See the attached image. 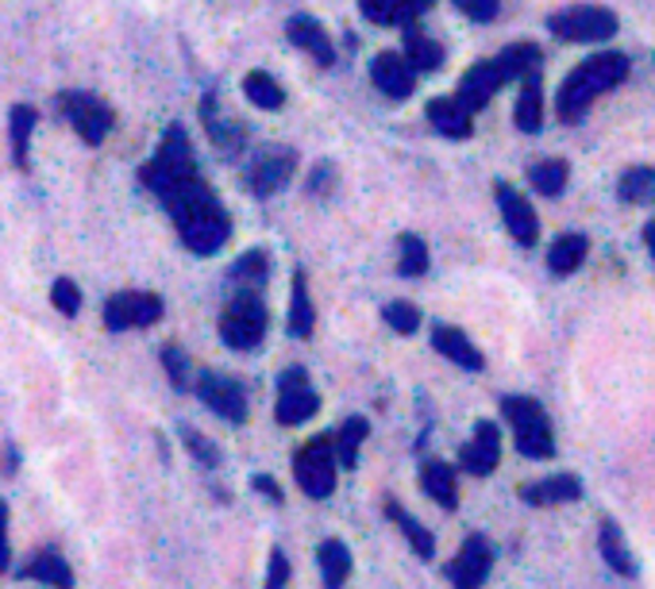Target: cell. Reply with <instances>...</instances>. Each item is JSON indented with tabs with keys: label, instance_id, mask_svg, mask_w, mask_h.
Listing matches in <instances>:
<instances>
[{
	"label": "cell",
	"instance_id": "bcb514c9",
	"mask_svg": "<svg viewBox=\"0 0 655 589\" xmlns=\"http://www.w3.org/2000/svg\"><path fill=\"white\" fill-rule=\"evenodd\" d=\"M9 566V505H0V574Z\"/></svg>",
	"mask_w": 655,
	"mask_h": 589
},
{
	"label": "cell",
	"instance_id": "ac0fdd59",
	"mask_svg": "<svg viewBox=\"0 0 655 589\" xmlns=\"http://www.w3.org/2000/svg\"><path fill=\"white\" fill-rule=\"evenodd\" d=\"M293 162H297V158H293V150H267V155L251 166L247 181H251V189L259 196H270V193H278L285 181H290Z\"/></svg>",
	"mask_w": 655,
	"mask_h": 589
},
{
	"label": "cell",
	"instance_id": "d590c367",
	"mask_svg": "<svg viewBox=\"0 0 655 589\" xmlns=\"http://www.w3.org/2000/svg\"><path fill=\"white\" fill-rule=\"evenodd\" d=\"M12 158H16L20 170H27V147H32V135H35V109L32 104H16L12 109Z\"/></svg>",
	"mask_w": 655,
	"mask_h": 589
},
{
	"label": "cell",
	"instance_id": "8fae6325",
	"mask_svg": "<svg viewBox=\"0 0 655 589\" xmlns=\"http://www.w3.org/2000/svg\"><path fill=\"white\" fill-rule=\"evenodd\" d=\"M494 193H498V208H501V220H506L509 236L517 239V243L532 247L540 236V220H537V208L529 205V196L517 193L509 181H498L494 185Z\"/></svg>",
	"mask_w": 655,
	"mask_h": 589
},
{
	"label": "cell",
	"instance_id": "52a82bcc",
	"mask_svg": "<svg viewBox=\"0 0 655 589\" xmlns=\"http://www.w3.org/2000/svg\"><path fill=\"white\" fill-rule=\"evenodd\" d=\"M293 474H297V486L308 497H328L336 489V451L328 435H316L293 458Z\"/></svg>",
	"mask_w": 655,
	"mask_h": 589
},
{
	"label": "cell",
	"instance_id": "c3c4849f",
	"mask_svg": "<svg viewBox=\"0 0 655 589\" xmlns=\"http://www.w3.org/2000/svg\"><path fill=\"white\" fill-rule=\"evenodd\" d=\"M644 243H647V251H652V262H655V220L644 224Z\"/></svg>",
	"mask_w": 655,
	"mask_h": 589
},
{
	"label": "cell",
	"instance_id": "6da1fadb",
	"mask_svg": "<svg viewBox=\"0 0 655 589\" xmlns=\"http://www.w3.org/2000/svg\"><path fill=\"white\" fill-rule=\"evenodd\" d=\"M162 205L170 208V216H174L178 224V236H182V243L190 247L193 254H213L224 247V239H228V213H224L221 201L213 196V189L201 178L174 189Z\"/></svg>",
	"mask_w": 655,
	"mask_h": 589
},
{
	"label": "cell",
	"instance_id": "f6af8a7d",
	"mask_svg": "<svg viewBox=\"0 0 655 589\" xmlns=\"http://www.w3.org/2000/svg\"><path fill=\"white\" fill-rule=\"evenodd\" d=\"M185 443H190V451H193V455H197L205 466H213V463H216V451L208 448L205 435H197V432H190V428H185Z\"/></svg>",
	"mask_w": 655,
	"mask_h": 589
},
{
	"label": "cell",
	"instance_id": "9c48e42d",
	"mask_svg": "<svg viewBox=\"0 0 655 589\" xmlns=\"http://www.w3.org/2000/svg\"><path fill=\"white\" fill-rule=\"evenodd\" d=\"M320 409V397H316V389L308 385V374L301 366L285 370L282 377H278V405H274V417L278 424H305L313 412Z\"/></svg>",
	"mask_w": 655,
	"mask_h": 589
},
{
	"label": "cell",
	"instance_id": "f1b7e54d",
	"mask_svg": "<svg viewBox=\"0 0 655 589\" xmlns=\"http://www.w3.org/2000/svg\"><path fill=\"white\" fill-rule=\"evenodd\" d=\"M405 63L417 73H428L443 63V47L428 39V35H420L417 27H405Z\"/></svg>",
	"mask_w": 655,
	"mask_h": 589
},
{
	"label": "cell",
	"instance_id": "b9f144b4",
	"mask_svg": "<svg viewBox=\"0 0 655 589\" xmlns=\"http://www.w3.org/2000/svg\"><path fill=\"white\" fill-rule=\"evenodd\" d=\"M463 16H471V20H478V24H489V20L498 16V9H501V0H451Z\"/></svg>",
	"mask_w": 655,
	"mask_h": 589
},
{
	"label": "cell",
	"instance_id": "5b68a950",
	"mask_svg": "<svg viewBox=\"0 0 655 589\" xmlns=\"http://www.w3.org/2000/svg\"><path fill=\"white\" fill-rule=\"evenodd\" d=\"M547 32L563 43H601L617 35V16L601 4H575L547 16Z\"/></svg>",
	"mask_w": 655,
	"mask_h": 589
},
{
	"label": "cell",
	"instance_id": "5bb4252c",
	"mask_svg": "<svg viewBox=\"0 0 655 589\" xmlns=\"http://www.w3.org/2000/svg\"><path fill=\"white\" fill-rule=\"evenodd\" d=\"M197 393H201V401H205L213 412H221L224 420H231V424H239V420H244L247 397H244V385H239V382H231V377L205 374L197 382Z\"/></svg>",
	"mask_w": 655,
	"mask_h": 589
},
{
	"label": "cell",
	"instance_id": "7402d4cb",
	"mask_svg": "<svg viewBox=\"0 0 655 589\" xmlns=\"http://www.w3.org/2000/svg\"><path fill=\"white\" fill-rule=\"evenodd\" d=\"M524 86H521V97H517V127L521 132H540V124H544V89H540V70L524 73Z\"/></svg>",
	"mask_w": 655,
	"mask_h": 589
},
{
	"label": "cell",
	"instance_id": "4fadbf2b",
	"mask_svg": "<svg viewBox=\"0 0 655 589\" xmlns=\"http://www.w3.org/2000/svg\"><path fill=\"white\" fill-rule=\"evenodd\" d=\"M459 463H463V471L474 474V478H486V474L498 471V463H501V432H498V424L482 420V424L474 428L471 443L463 448V455H459Z\"/></svg>",
	"mask_w": 655,
	"mask_h": 589
},
{
	"label": "cell",
	"instance_id": "7dc6e473",
	"mask_svg": "<svg viewBox=\"0 0 655 589\" xmlns=\"http://www.w3.org/2000/svg\"><path fill=\"white\" fill-rule=\"evenodd\" d=\"M259 489H262V494H270V497H274V501H282V489H278L270 478H259Z\"/></svg>",
	"mask_w": 655,
	"mask_h": 589
},
{
	"label": "cell",
	"instance_id": "3957f363",
	"mask_svg": "<svg viewBox=\"0 0 655 589\" xmlns=\"http://www.w3.org/2000/svg\"><path fill=\"white\" fill-rule=\"evenodd\" d=\"M193 178H201V173H197V155H193L190 135H185L178 124L167 127V135H162V143H158V150H155V158L143 162L139 181L158 196V201H167L174 189H182L185 181H193Z\"/></svg>",
	"mask_w": 655,
	"mask_h": 589
},
{
	"label": "cell",
	"instance_id": "83f0119b",
	"mask_svg": "<svg viewBox=\"0 0 655 589\" xmlns=\"http://www.w3.org/2000/svg\"><path fill=\"white\" fill-rule=\"evenodd\" d=\"M320 574H324V589H340L351 574V551L340 540H324L320 543Z\"/></svg>",
	"mask_w": 655,
	"mask_h": 589
},
{
	"label": "cell",
	"instance_id": "ffe728a7",
	"mask_svg": "<svg viewBox=\"0 0 655 589\" xmlns=\"http://www.w3.org/2000/svg\"><path fill=\"white\" fill-rule=\"evenodd\" d=\"M428 124L440 135H448V139H466V135L474 132L471 112H466L455 97H436V101H428Z\"/></svg>",
	"mask_w": 655,
	"mask_h": 589
},
{
	"label": "cell",
	"instance_id": "ba28073f",
	"mask_svg": "<svg viewBox=\"0 0 655 589\" xmlns=\"http://www.w3.org/2000/svg\"><path fill=\"white\" fill-rule=\"evenodd\" d=\"M58 104H63V116L70 120L74 132H78L89 147L104 143V135H109L112 124H116L112 109L104 101H97L93 93H63V97H58Z\"/></svg>",
	"mask_w": 655,
	"mask_h": 589
},
{
	"label": "cell",
	"instance_id": "e0dca14e",
	"mask_svg": "<svg viewBox=\"0 0 655 589\" xmlns=\"http://www.w3.org/2000/svg\"><path fill=\"white\" fill-rule=\"evenodd\" d=\"M285 35H290V43H297L305 55H313L316 66H336L332 39H328V32H324L313 16H293L290 24H285Z\"/></svg>",
	"mask_w": 655,
	"mask_h": 589
},
{
	"label": "cell",
	"instance_id": "603a6c76",
	"mask_svg": "<svg viewBox=\"0 0 655 589\" xmlns=\"http://www.w3.org/2000/svg\"><path fill=\"white\" fill-rule=\"evenodd\" d=\"M586 254H590V239L578 236V231H567V236H560L552 243V251H547V270L560 277L575 274L578 267L586 262Z\"/></svg>",
	"mask_w": 655,
	"mask_h": 589
},
{
	"label": "cell",
	"instance_id": "ee69618b",
	"mask_svg": "<svg viewBox=\"0 0 655 589\" xmlns=\"http://www.w3.org/2000/svg\"><path fill=\"white\" fill-rule=\"evenodd\" d=\"M285 581H290V563H285L282 551H274V555H270V578H267V589H282Z\"/></svg>",
	"mask_w": 655,
	"mask_h": 589
},
{
	"label": "cell",
	"instance_id": "60d3db41",
	"mask_svg": "<svg viewBox=\"0 0 655 589\" xmlns=\"http://www.w3.org/2000/svg\"><path fill=\"white\" fill-rule=\"evenodd\" d=\"M50 301L63 316H78L81 313V290L70 282V277H58L55 290H50Z\"/></svg>",
	"mask_w": 655,
	"mask_h": 589
},
{
	"label": "cell",
	"instance_id": "f546056e",
	"mask_svg": "<svg viewBox=\"0 0 655 589\" xmlns=\"http://www.w3.org/2000/svg\"><path fill=\"white\" fill-rule=\"evenodd\" d=\"M24 574H27V578H35V581H47V586H55V589H70L74 586L70 566H66V558L55 555V551H39V555L27 563Z\"/></svg>",
	"mask_w": 655,
	"mask_h": 589
},
{
	"label": "cell",
	"instance_id": "4dcf8cb0",
	"mask_svg": "<svg viewBox=\"0 0 655 589\" xmlns=\"http://www.w3.org/2000/svg\"><path fill=\"white\" fill-rule=\"evenodd\" d=\"M244 93H247V101L255 104V109H262V112H274V109H282L285 104V93H282V86H278L274 78H270L267 70H251L244 78Z\"/></svg>",
	"mask_w": 655,
	"mask_h": 589
},
{
	"label": "cell",
	"instance_id": "cb8c5ba5",
	"mask_svg": "<svg viewBox=\"0 0 655 589\" xmlns=\"http://www.w3.org/2000/svg\"><path fill=\"white\" fill-rule=\"evenodd\" d=\"M578 494H583V486H578L575 474H552V478L521 489V497L529 505H563V501H575Z\"/></svg>",
	"mask_w": 655,
	"mask_h": 589
},
{
	"label": "cell",
	"instance_id": "7c38bea8",
	"mask_svg": "<svg viewBox=\"0 0 655 589\" xmlns=\"http://www.w3.org/2000/svg\"><path fill=\"white\" fill-rule=\"evenodd\" d=\"M489 566H494V551L482 535H471V540L459 547V555L451 558L448 578L455 589H478L482 581L489 578Z\"/></svg>",
	"mask_w": 655,
	"mask_h": 589
},
{
	"label": "cell",
	"instance_id": "44dd1931",
	"mask_svg": "<svg viewBox=\"0 0 655 589\" xmlns=\"http://www.w3.org/2000/svg\"><path fill=\"white\" fill-rule=\"evenodd\" d=\"M432 347L443 354V359L455 362V366H463V370H482V351L471 343V339L463 336V331L451 328V324H436Z\"/></svg>",
	"mask_w": 655,
	"mask_h": 589
},
{
	"label": "cell",
	"instance_id": "f35d334b",
	"mask_svg": "<svg viewBox=\"0 0 655 589\" xmlns=\"http://www.w3.org/2000/svg\"><path fill=\"white\" fill-rule=\"evenodd\" d=\"M386 324L394 331H402V336H413V331L420 328V308L409 305V301H394V305H386Z\"/></svg>",
	"mask_w": 655,
	"mask_h": 589
},
{
	"label": "cell",
	"instance_id": "e575fe53",
	"mask_svg": "<svg viewBox=\"0 0 655 589\" xmlns=\"http://www.w3.org/2000/svg\"><path fill=\"white\" fill-rule=\"evenodd\" d=\"M567 178H571V170H567V162H563V158H544V162L529 166L532 189H537V193H544V196H560L563 189H567Z\"/></svg>",
	"mask_w": 655,
	"mask_h": 589
},
{
	"label": "cell",
	"instance_id": "277c9868",
	"mask_svg": "<svg viewBox=\"0 0 655 589\" xmlns=\"http://www.w3.org/2000/svg\"><path fill=\"white\" fill-rule=\"evenodd\" d=\"M501 412H506V420L513 424L521 455H529V458H552L555 455L544 405L532 401V397H506V401H501Z\"/></svg>",
	"mask_w": 655,
	"mask_h": 589
},
{
	"label": "cell",
	"instance_id": "d6a6232c",
	"mask_svg": "<svg viewBox=\"0 0 655 589\" xmlns=\"http://www.w3.org/2000/svg\"><path fill=\"white\" fill-rule=\"evenodd\" d=\"M617 189L624 205H655V166H632Z\"/></svg>",
	"mask_w": 655,
	"mask_h": 589
},
{
	"label": "cell",
	"instance_id": "484cf974",
	"mask_svg": "<svg viewBox=\"0 0 655 589\" xmlns=\"http://www.w3.org/2000/svg\"><path fill=\"white\" fill-rule=\"evenodd\" d=\"M494 66H498L506 81L524 78V73L540 70V47L537 43H513V47H506L498 58H494Z\"/></svg>",
	"mask_w": 655,
	"mask_h": 589
},
{
	"label": "cell",
	"instance_id": "836d02e7",
	"mask_svg": "<svg viewBox=\"0 0 655 589\" xmlns=\"http://www.w3.org/2000/svg\"><path fill=\"white\" fill-rule=\"evenodd\" d=\"M366 432H371V424H366L363 417H351V420H343V428H340V432H336V440H332L336 463H343V466H355V463H359V448H363Z\"/></svg>",
	"mask_w": 655,
	"mask_h": 589
},
{
	"label": "cell",
	"instance_id": "7bdbcfd3",
	"mask_svg": "<svg viewBox=\"0 0 655 589\" xmlns=\"http://www.w3.org/2000/svg\"><path fill=\"white\" fill-rule=\"evenodd\" d=\"M162 362H167V370H170V377H174L178 389H185V385H190V370H185L182 351H178V347H167V351H162Z\"/></svg>",
	"mask_w": 655,
	"mask_h": 589
},
{
	"label": "cell",
	"instance_id": "2e32d148",
	"mask_svg": "<svg viewBox=\"0 0 655 589\" xmlns=\"http://www.w3.org/2000/svg\"><path fill=\"white\" fill-rule=\"evenodd\" d=\"M506 86V78H501V70L494 63H478L466 70V78L459 81V97L455 101L463 104L466 112H478L489 104V97L498 93V89Z\"/></svg>",
	"mask_w": 655,
	"mask_h": 589
},
{
	"label": "cell",
	"instance_id": "8992f818",
	"mask_svg": "<svg viewBox=\"0 0 655 589\" xmlns=\"http://www.w3.org/2000/svg\"><path fill=\"white\" fill-rule=\"evenodd\" d=\"M267 336V308L255 297L251 290H244L239 297L228 301L221 316V339L231 347V351H251V347L262 343Z\"/></svg>",
	"mask_w": 655,
	"mask_h": 589
},
{
	"label": "cell",
	"instance_id": "d4e9b609",
	"mask_svg": "<svg viewBox=\"0 0 655 589\" xmlns=\"http://www.w3.org/2000/svg\"><path fill=\"white\" fill-rule=\"evenodd\" d=\"M420 486H425V494L432 497L436 505H443V509H455L459 505L455 471H451L448 463H428L425 474H420Z\"/></svg>",
	"mask_w": 655,
	"mask_h": 589
},
{
	"label": "cell",
	"instance_id": "30bf717a",
	"mask_svg": "<svg viewBox=\"0 0 655 589\" xmlns=\"http://www.w3.org/2000/svg\"><path fill=\"white\" fill-rule=\"evenodd\" d=\"M158 316H162V297H155V293H116L104 305V324L112 331L150 328Z\"/></svg>",
	"mask_w": 655,
	"mask_h": 589
},
{
	"label": "cell",
	"instance_id": "4316f807",
	"mask_svg": "<svg viewBox=\"0 0 655 589\" xmlns=\"http://www.w3.org/2000/svg\"><path fill=\"white\" fill-rule=\"evenodd\" d=\"M598 547H601V558H606V566H613L617 574H624V578H632V574H636V563H632L629 547H624L621 528H617L613 520H606V524H601Z\"/></svg>",
	"mask_w": 655,
	"mask_h": 589
},
{
	"label": "cell",
	"instance_id": "9a60e30c",
	"mask_svg": "<svg viewBox=\"0 0 655 589\" xmlns=\"http://www.w3.org/2000/svg\"><path fill=\"white\" fill-rule=\"evenodd\" d=\"M371 78H374V86L389 97V101H405V97H413V89H417V70L405 63V55H394V50H386V55L374 58Z\"/></svg>",
	"mask_w": 655,
	"mask_h": 589
},
{
	"label": "cell",
	"instance_id": "1f68e13d",
	"mask_svg": "<svg viewBox=\"0 0 655 589\" xmlns=\"http://www.w3.org/2000/svg\"><path fill=\"white\" fill-rule=\"evenodd\" d=\"M313 324H316V313H313V301H308V285H305V274H293V297H290V331L297 339H308L313 336Z\"/></svg>",
	"mask_w": 655,
	"mask_h": 589
},
{
	"label": "cell",
	"instance_id": "7a4b0ae2",
	"mask_svg": "<svg viewBox=\"0 0 655 589\" xmlns=\"http://www.w3.org/2000/svg\"><path fill=\"white\" fill-rule=\"evenodd\" d=\"M624 78H629V58H624L621 50H601V55H590L583 66H575L571 78L560 86V120L563 124H578V120H586L594 97L617 89Z\"/></svg>",
	"mask_w": 655,
	"mask_h": 589
},
{
	"label": "cell",
	"instance_id": "8d00e7d4",
	"mask_svg": "<svg viewBox=\"0 0 655 589\" xmlns=\"http://www.w3.org/2000/svg\"><path fill=\"white\" fill-rule=\"evenodd\" d=\"M386 512H389V520L405 532V540L413 543V551H417L420 558H432V535H428V528L417 524V520H413L397 501H386Z\"/></svg>",
	"mask_w": 655,
	"mask_h": 589
},
{
	"label": "cell",
	"instance_id": "d6986e66",
	"mask_svg": "<svg viewBox=\"0 0 655 589\" xmlns=\"http://www.w3.org/2000/svg\"><path fill=\"white\" fill-rule=\"evenodd\" d=\"M359 9H363V16L371 20V24H382V27L402 24V27H409L420 12L432 9V0H359Z\"/></svg>",
	"mask_w": 655,
	"mask_h": 589
},
{
	"label": "cell",
	"instance_id": "74e56055",
	"mask_svg": "<svg viewBox=\"0 0 655 589\" xmlns=\"http://www.w3.org/2000/svg\"><path fill=\"white\" fill-rule=\"evenodd\" d=\"M397 251H402V259H397V270H402L405 277H420L428 270V243L420 236H402L397 239Z\"/></svg>",
	"mask_w": 655,
	"mask_h": 589
},
{
	"label": "cell",
	"instance_id": "ab89813d",
	"mask_svg": "<svg viewBox=\"0 0 655 589\" xmlns=\"http://www.w3.org/2000/svg\"><path fill=\"white\" fill-rule=\"evenodd\" d=\"M231 277H236V282H247V290H251V285H259V282H267V254L247 251L244 259L231 267Z\"/></svg>",
	"mask_w": 655,
	"mask_h": 589
}]
</instances>
